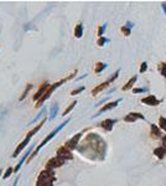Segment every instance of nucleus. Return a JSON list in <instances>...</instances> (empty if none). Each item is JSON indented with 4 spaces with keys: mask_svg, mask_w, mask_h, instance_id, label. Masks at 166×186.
Returning a JSON list of instances; mask_svg holds the SVG:
<instances>
[{
    "mask_svg": "<svg viewBox=\"0 0 166 186\" xmlns=\"http://www.w3.org/2000/svg\"><path fill=\"white\" fill-rule=\"evenodd\" d=\"M99 138L98 134L95 133H89L87 135V138L84 139L83 143H81V145L77 148V150L81 153V154H87V153H98L101 154L102 157V160L104 159L106 157V149H107V145H106V141L101 138L98 143H95V140Z\"/></svg>",
    "mask_w": 166,
    "mask_h": 186,
    "instance_id": "nucleus-1",
    "label": "nucleus"
},
{
    "mask_svg": "<svg viewBox=\"0 0 166 186\" xmlns=\"http://www.w3.org/2000/svg\"><path fill=\"white\" fill-rule=\"evenodd\" d=\"M45 122H46V117H44V119H42V120H41V122L37 124V126H36L34 129H32V130H30V132L27 133V135L25 137V139H24V140H22V141H21V143H20V144L16 146V149L14 150V153H13V155H11L13 158H16L17 155H19V154H20V153H21V151H22V150H24V149L27 146V144L31 141V138L34 137V135H35V134H36V133H37V132L41 129V127H42L44 124H45Z\"/></svg>",
    "mask_w": 166,
    "mask_h": 186,
    "instance_id": "nucleus-2",
    "label": "nucleus"
},
{
    "mask_svg": "<svg viewBox=\"0 0 166 186\" xmlns=\"http://www.w3.org/2000/svg\"><path fill=\"white\" fill-rule=\"evenodd\" d=\"M76 73H77V70H75V71H73V73H71L70 76H67L66 78H63V79H60L58 82H56V83L51 84V86H50V88L46 91V93H45V95H44V96L40 98V101H39V102H36V107H37V108H40V107L44 104V102H46V101H47V99L51 97V95H52V93H53V92H55V91H56V89H57L60 86H62L63 83H66L67 81L72 79V78L75 77V75H76Z\"/></svg>",
    "mask_w": 166,
    "mask_h": 186,
    "instance_id": "nucleus-3",
    "label": "nucleus"
},
{
    "mask_svg": "<svg viewBox=\"0 0 166 186\" xmlns=\"http://www.w3.org/2000/svg\"><path fill=\"white\" fill-rule=\"evenodd\" d=\"M56 181V175L53 169L45 168L36 180V186H53V182Z\"/></svg>",
    "mask_w": 166,
    "mask_h": 186,
    "instance_id": "nucleus-4",
    "label": "nucleus"
},
{
    "mask_svg": "<svg viewBox=\"0 0 166 186\" xmlns=\"http://www.w3.org/2000/svg\"><path fill=\"white\" fill-rule=\"evenodd\" d=\"M70 120H71L70 118H68V119H66V120H64V122H63L62 124H60V126H58V127H57V128H56V129H55L53 132H51V133H50V134H48V135H47V137H46V138H45V139H44V140H42V141H41V143H40V144L37 145V148L35 149L34 154H31V155H30V158L27 159V161H30L31 159H34V158L36 157V155L39 154L40 149H41L42 146H45V145H46V144H47V143H48V141H50V140H51L52 138H55V137H56V134H57V133H58V132H60L61 129H63V128H64V127H66V126H67V124L70 123Z\"/></svg>",
    "mask_w": 166,
    "mask_h": 186,
    "instance_id": "nucleus-5",
    "label": "nucleus"
},
{
    "mask_svg": "<svg viewBox=\"0 0 166 186\" xmlns=\"http://www.w3.org/2000/svg\"><path fill=\"white\" fill-rule=\"evenodd\" d=\"M119 72H120V70H118V71H117V72H115V73H114V75H113V76H112L109 79H107L106 82L101 83L99 86H97L94 89H92V95H93V96H95V95H98L99 92H102L103 89H106V88H107V87H108V86H109V84H110L113 81H115V79L118 78V75H119Z\"/></svg>",
    "mask_w": 166,
    "mask_h": 186,
    "instance_id": "nucleus-6",
    "label": "nucleus"
},
{
    "mask_svg": "<svg viewBox=\"0 0 166 186\" xmlns=\"http://www.w3.org/2000/svg\"><path fill=\"white\" fill-rule=\"evenodd\" d=\"M83 133L84 132H79V133H77L75 137H72L71 139H68L67 141L64 143V146L67 148L68 150H75V149H77L78 148V141H79V139L82 138V135H83Z\"/></svg>",
    "mask_w": 166,
    "mask_h": 186,
    "instance_id": "nucleus-7",
    "label": "nucleus"
},
{
    "mask_svg": "<svg viewBox=\"0 0 166 186\" xmlns=\"http://www.w3.org/2000/svg\"><path fill=\"white\" fill-rule=\"evenodd\" d=\"M56 155H57V157H60V158H62V159H64V160H72V159H73L72 151L68 150L64 145H62V146H60V148L57 149Z\"/></svg>",
    "mask_w": 166,
    "mask_h": 186,
    "instance_id": "nucleus-8",
    "label": "nucleus"
},
{
    "mask_svg": "<svg viewBox=\"0 0 166 186\" xmlns=\"http://www.w3.org/2000/svg\"><path fill=\"white\" fill-rule=\"evenodd\" d=\"M50 82H47V81H45L44 83H41L40 84V87H39V89L36 91V93H35V95H34V98H32V99H34L35 102H39L40 101V98L45 95V93H46V91L50 88Z\"/></svg>",
    "mask_w": 166,
    "mask_h": 186,
    "instance_id": "nucleus-9",
    "label": "nucleus"
},
{
    "mask_svg": "<svg viewBox=\"0 0 166 186\" xmlns=\"http://www.w3.org/2000/svg\"><path fill=\"white\" fill-rule=\"evenodd\" d=\"M66 163V160L64 159H62V158H60V157H56L55 158H51L47 163H46V168L47 169H56V168H60V166H62L63 164Z\"/></svg>",
    "mask_w": 166,
    "mask_h": 186,
    "instance_id": "nucleus-10",
    "label": "nucleus"
},
{
    "mask_svg": "<svg viewBox=\"0 0 166 186\" xmlns=\"http://www.w3.org/2000/svg\"><path fill=\"white\" fill-rule=\"evenodd\" d=\"M119 102H122V99H118V101H115V102H109V103H107L106 106H103L101 109L98 110V113L95 114V117H98V115H101L103 112H107V110H110V109H113V108H115L117 106H118V103Z\"/></svg>",
    "mask_w": 166,
    "mask_h": 186,
    "instance_id": "nucleus-11",
    "label": "nucleus"
},
{
    "mask_svg": "<svg viewBox=\"0 0 166 186\" xmlns=\"http://www.w3.org/2000/svg\"><path fill=\"white\" fill-rule=\"evenodd\" d=\"M31 150H32V146L27 149V151L25 153V155H24V157H22L21 159H20V161H19V164H17V165H16V166L14 168V172H17V171L20 170V168L22 166V164H24V163H25V161H26V160H27V159L30 158V155H31Z\"/></svg>",
    "mask_w": 166,
    "mask_h": 186,
    "instance_id": "nucleus-12",
    "label": "nucleus"
},
{
    "mask_svg": "<svg viewBox=\"0 0 166 186\" xmlns=\"http://www.w3.org/2000/svg\"><path fill=\"white\" fill-rule=\"evenodd\" d=\"M117 123V119H106V120H103L102 123H101V127L104 129V130H107V132H110L112 129H113V126Z\"/></svg>",
    "mask_w": 166,
    "mask_h": 186,
    "instance_id": "nucleus-13",
    "label": "nucleus"
},
{
    "mask_svg": "<svg viewBox=\"0 0 166 186\" xmlns=\"http://www.w3.org/2000/svg\"><path fill=\"white\" fill-rule=\"evenodd\" d=\"M138 119H144V115L140 114V113H129L125 118H124V122H128V123H133Z\"/></svg>",
    "mask_w": 166,
    "mask_h": 186,
    "instance_id": "nucleus-14",
    "label": "nucleus"
},
{
    "mask_svg": "<svg viewBox=\"0 0 166 186\" xmlns=\"http://www.w3.org/2000/svg\"><path fill=\"white\" fill-rule=\"evenodd\" d=\"M141 102H143V103H145V104H148V106H157L161 101L156 99V98H155V96H148V97L143 98V99H141Z\"/></svg>",
    "mask_w": 166,
    "mask_h": 186,
    "instance_id": "nucleus-15",
    "label": "nucleus"
},
{
    "mask_svg": "<svg viewBox=\"0 0 166 186\" xmlns=\"http://www.w3.org/2000/svg\"><path fill=\"white\" fill-rule=\"evenodd\" d=\"M73 34H75V36H76L77 39H81V37L83 36V25H82L81 22H78V24L76 25Z\"/></svg>",
    "mask_w": 166,
    "mask_h": 186,
    "instance_id": "nucleus-16",
    "label": "nucleus"
},
{
    "mask_svg": "<svg viewBox=\"0 0 166 186\" xmlns=\"http://www.w3.org/2000/svg\"><path fill=\"white\" fill-rule=\"evenodd\" d=\"M108 67L107 64H103V62H97L95 64V67H94V72L95 73H101L103 70H106Z\"/></svg>",
    "mask_w": 166,
    "mask_h": 186,
    "instance_id": "nucleus-17",
    "label": "nucleus"
},
{
    "mask_svg": "<svg viewBox=\"0 0 166 186\" xmlns=\"http://www.w3.org/2000/svg\"><path fill=\"white\" fill-rule=\"evenodd\" d=\"M137 79H138V77H137V76L131 77V78L128 81V83H126L125 86H123V88H122V89H123V91H128V89H130L133 86H134V83L137 82Z\"/></svg>",
    "mask_w": 166,
    "mask_h": 186,
    "instance_id": "nucleus-18",
    "label": "nucleus"
},
{
    "mask_svg": "<svg viewBox=\"0 0 166 186\" xmlns=\"http://www.w3.org/2000/svg\"><path fill=\"white\" fill-rule=\"evenodd\" d=\"M32 86H34V84H31V83H27V84H26V88H25V91L22 92V95H21V96H20V98H19V101H20V102H22V101H24V99L27 97V95H29V92L31 91Z\"/></svg>",
    "mask_w": 166,
    "mask_h": 186,
    "instance_id": "nucleus-19",
    "label": "nucleus"
},
{
    "mask_svg": "<svg viewBox=\"0 0 166 186\" xmlns=\"http://www.w3.org/2000/svg\"><path fill=\"white\" fill-rule=\"evenodd\" d=\"M165 153H166V150H165V148H162V146L156 148V149L154 150V154L156 155L159 159H162V158H164V154H165Z\"/></svg>",
    "mask_w": 166,
    "mask_h": 186,
    "instance_id": "nucleus-20",
    "label": "nucleus"
},
{
    "mask_svg": "<svg viewBox=\"0 0 166 186\" xmlns=\"http://www.w3.org/2000/svg\"><path fill=\"white\" fill-rule=\"evenodd\" d=\"M57 112H58V104L53 103V106L51 107V112H50V119H55L57 115Z\"/></svg>",
    "mask_w": 166,
    "mask_h": 186,
    "instance_id": "nucleus-21",
    "label": "nucleus"
},
{
    "mask_svg": "<svg viewBox=\"0 0 166 186\" xmlns=\"http://www.w3.org/2000/svg\"><path fill=\"white\" fill-rule=\"evenodd\" d=\"M160 130H159V128L157 127H155L154 124L151 126V137L152 138H155V139H157V138H160Z\"/></svg>",
    "mask_w": 166,
    "mask_h": 186,
    "instance_id": "nucleus-22",
    "label": "nucleus"
},
{
    "mask_svg": "<svg viewBox=\"0 0 166 186\" xmlns=\"http://www.w3.org/2000/svg\"><path fill=\"white\" fill-rule=\"evenodd\" d=\"M109 41H110L109 39H107V37H104V36H102V37H99V39L97 40V45L102 47V46H104V45H106L107 42H109Z\"/></svg>",
    "mask_w": 166,
    "mask_h": 186,
    "instance_id": "nucleus-23",
    "label": "nucleus"
},
{
    "mask_svg": "<svg viewBox=\"0 0 166 186\" xmlns=\"http://www.w3.org/2000/svg\"><path fill=\"white\" fill-rule=\"evenodd\" d=\"M76 104H77V101H75L73 103H71V104H70L67 108H66V109L63 110V114H62V115H67V114H68V113H70V112H71V110H72V109L76 107Z\"/></svg>",
    "mask_w": 166,
    "mask_h": 186,
    "instance_id": "nucleus-24",
    "label": "nucleus"
},
{
    "mask_svg": "<svg viewBox=\"0 0 166 186\" xmlns=\"http://www.w3.org/2000/svg\"><path fill=\"white\" fill-rule=\"evenodd\" d=\"M159 71H160L161 76L166 77V64H164V62H161V64L159 65Z\"/></svg>",
    "mask_w": 166,
    "mask_h": 186,
    "instance_id": "nucleus-25",
    "label": "nucleus"
},
{
    "mask_svg": "<svg viewBox=\"0 0 166 186\" xmlns=\"http://www.w3.org/2000/svg\"><path fill=\"white\" fill-rule=\"evenodd\" d=\"M14 172V168H11V166H9L8 169H6V171H5V174H4V176H3V179L4 180H6V179H9L10 176H11V174Z\"/></svg>",
    "mask_w": 166,
    "mask_h": 186,
    "instance_id": "nucleus-26",
    "label": "nucleus"
},
{
    "mask_svg": "<svg viewBox=\"0 0 166 186\" xmlns=\"http://www.w3.org/2000/svg\"><path fill=\"white\" fill-rule=\"evenodd\" d=\"M106 29H107V24H104V25H102V26H99V27H98V36H99V37H102V36H103Z\"/></svg>",
    "mask_w": 166,
    "mask_h": 186,
    "instance_id": "nucleus-27",
    "label": "nucleus"
},
{
    "mask_svg": "<svg viewBox=\"0 0 166 186\" xmlns=\"http://www.w3.org/2000/svg\"><path fill=\"white\" fill-rule=\"evenodd\" d=\"M159 124H160V128L166 132V118H165V117H161V118H160Z\"/></svg>",
    "mask_w": 166,
    "mask_h": 186,
    "instance_id": "nucleus-28",
    "label": "nucleus"
},
{
    "mask_svg": "<svg viewBox=\"0 0 166 186\" xmlns=\"http://www.w3.org/2000/svg\"><path fill=\"white\" fill-rule=\"evenodd\" d=\"M120 31H122V33H123L125 36H129V35H130V33H131V29H130V27H128V26L125 25V26H123V27L120 29Z\"/></svg>",
    "mask_w": 166,
    "mask_h": 186,
    "instance_id": "nucleus-29",
    "label": "nucleus"
},
{
    "mask_svg": "<svg viewBox=\"0 0 166 186\" xmlns=\"http://www.w3.org/2000/svg\"><path fill=\"white\" fill-rule=\"evenodd\" d=\"M84 91V87L82 86V87H78L77 89H73L72 92H71V96H76V95H78V93H81V92H83Z\"/></svg>",
    "mask_w": 166,
    "mask_h": 186,
    "instance_id": "nucleus-30",
    "label": "nucleus"
},
{
    "mask_svg": "<svg viewBox=\"0 0 166 186\" xmlns=\"http://www.w3.org/2000/svg\"><path fill=\"white\" fill-rule=\"evenodd\" d=\"M45 113H46V108L44 107V109H42V110H41V112L37 114V117H36V118H34V120H31V123H30V124H34V123H35V122H36V120H37V119H39V118H40L42 114H45Z\"/></svg>",
    "mask_w": 166,
    "mask_h": 186,
    "instance_id": "nucleus-31",
    "label": "nucleus"
},
{
    "mask_svg": "<svg viewBox=\"0 0 166 186\" xmlns=\"http://www.w3.org/2000/svg\"><path fill=\"white\" fill-rule=\"evenodd\" d=\"M146 68H148V64H146V62H143L141 67H140V73H144L146 71Z\"/></svg>",
    "mask_w": 166,
    "mask_h": 186,
    "instance_id": "nucleus-32",
    "label": "nucleus"
},
{
    "mask_svg": "<svg viewBox=\"0 0 166 186\" xmlns=\"http://www.w3.org/2000/svg\"><path fill=\"white\" fill-rule=\"evenodd\" d=\"M145 91H148V89L146 88H134V89H133V92H134V93H143Z\"/></svg>",
    "mask_w": 166,
    "mask_h": 186,
    "instance_id": "nucleus-33",
    "label": "nucleus"
},
{
    "mask_svg": "<svg viewBox=\"0 0 166 186\" xmlns=\"http://www.w3.org/2000/svg\"><path fill=\"white\" fill-rule=\"evenodd\" d=\"M162 144H164L162 148H165V150H166V135L162 137Z\"/></svg>",
    "mask_w": 166,
    "mask_h": 186,
    "instance_id": "nucleus-34",
    "label": "nucleus"
},
{
    "mask_svg": "<svg viewBox=\"0 0 166 186\" xmlns=\"http://www.w3.org/2000/svg\"><path fill=\"white\" fill-rule=\"evenodd\" d=\"M17 181H19V177H16V179H15V181H14V185H13V186H17Z\"/></svg>",
    "mask_w": 166,
    "mask_h": 186,
    "instance_id": "nucleus-35",
    "label": "nucleus"
},
{
    "mask_svg": "<svg viewBox=\"0 0 166 186\" xmlns=\"http://www.w3.org/2000/svg\"><path fill=\"white\" fill-rule=\"evenodd\" d=\"M162 9H164V11H165V14H166V3L162 4Z\"/></svg>",
    "mask_w": 166,
    "mask_h": 186,
    "instance_id": "nucleus-36",
    "label": "nucleus"
},
{
    "mask_svg": "<svg viewBox=\"0 0 166 186\" xmlns=\"http://www.w3.org/2000/svg\"><path fill=\"white\" fill-rule=\"evenodd\" d=\"M2 174H3V170H2V169H0V175H2Z\"/></svg>",
    "mask_w": 166,
    "mask_h": 186,
    "instance_id": "nucleus-37",
    "label": "nucleus"
}]
</instances>
